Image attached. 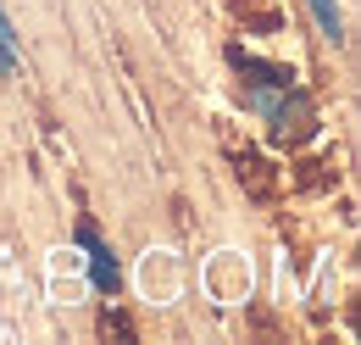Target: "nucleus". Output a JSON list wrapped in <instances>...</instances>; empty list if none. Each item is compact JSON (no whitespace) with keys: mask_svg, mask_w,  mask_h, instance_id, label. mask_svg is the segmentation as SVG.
Wrapping results in <instances>:
<instances>
[{"mask_svg":"<svg viewBox=\"0 0 361 345\" xmlns=\"http://www.w3.org/2000/svg\"><path fill=\"white\" fill-rule=\"evenodd\" d=\"M306 6H312L317 28H322V34H328V40H334V45L345 40V17H339V0H306Z\"/></svg>","mask_w":361,"mask_h":345,"instance_id":"7ed1b4c3","label":"nucleus"},{"mask_svg":"<svg viewBox=\"0 0 361 345\" xmlns=\"http://www.w3.org/2000/svg\"><path fill=\"white\" fill-rule=\"evenodd\" d=\"M78 240L90 245V279H94V290H117V257L94 240V228H78Z\"/></svg>","mask_w":361,"mask_h":345,"instance_id":"f257e3e1","label":"nucleus"},{"mask_svg":"<svg viewBox=\"0 0 361 345\" xmlns=\"http://www.w3.org/2000/svg\"><path fill=\"white\" fill-rule=\"evenodd\" d=\"M233 67H239V73H256L250 84H267V89H295V73H289V67L256 62V56H245V50H233Z\"/></svg>","mask_w":361,"mask_h":345,"instance_id":"f03ea898","label":"nucleus"},{"mask_svg":"<svg viewBox=\"0 0 361 345\" xmlns=\"http://www.w3.org/2000/svg\"><path fill=\"white\" fill-rule=\"evenodd\" d=\"M11 73H17V34H11V23L0 11V78H11Z\"/></svg>","mask_w":361,"mask_h":345,"instance_id":"20e7f679","label":"nucleus"}]
</instances>
